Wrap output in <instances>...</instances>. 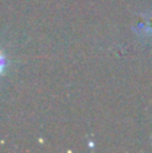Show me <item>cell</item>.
I'll list each match as a JSON object with an SVG mask.
<instances>
[{
    "instance_id": "6da1fadb",
    "label": "cell",
    "mask_w": 152,
    "mask_h": 153,
    "mask_svg": "<svg viewBox=\"0 0 152 153\" xmlns=\"http://www.w3.org/2000/svg\"><path fill=\"white\" fill-rule=\"evenodd\" d=\"M3 69H4V58H3V55L0 54V73L3 71Z\"/></svg>"
}]
</instances>
